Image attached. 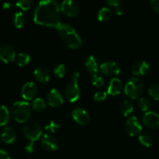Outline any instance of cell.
Listing matches in <instances>:
<instances>
[{"instance_id":"1","label":"cell","mask_w":159,"mask_h":159,"mask_svg":"<svg viewBox=\"0 0 159 159\" xmlns=\"http://www.w3.org/2000/svg\"><path fill=\"white\" fill-rule=\"evenodd\" d=\"M61 6L53 0L41 1L34 13V21L42 26L57 27L61 23Z\"/></svg>"},{"instance_id":"2","label":"cell","mask_w":159,"mask_h":159,"mask_svg":"<svg viewBox=\"0 0 159 159\" xmlns=\"http://www.w3.org/2000/svg\"><path fill=\"white\" fill-rule=\"evenodd\" d=\"M59 36L65 44L72 49H78L82 45V40L75 28L67 23H61L56 27Z\"/></svg>"},{"instance_id":"3","label":"cell","mask_w":159,"mask_h":159,"mask_svg":"<svg viewBox=\"0 0 159 159\" xmlns=\"http://www.w3.org/2000/svg\"><path fill=\"white\" fill-rule=\"evenodd\" d=\"M11 115L18 123H25L31 116V108L26 101H17L11 107Z\"/></svg>"},{"instance_id":"4","label":"cell","mask_w":159,"mask_h":159,"mask_svg":"<svg viewBox=\"0 0 159 159\" xmlns=\"http://www.w3.org/2000/svg\"><path fill=\"white\" fill-rule=\"evenodd\" d=\"M124 92L130 99H138L141 97L144 92V84L141 79L136 77H132L128 79L126 83L124 86Z\"/></svg>"},{"instance_id":"5","label":"cell","mask_w":159,"mask_h":159,"mask_svg":"<svg viewBox=\"0 0 159 159\" xmlns=\"http://www.w3.org/2000/svg\"><path fill=\"white\" fill-rule=\"evenodd\" d=\"M23 133L26 139L34 142L41 137L43 130L40 124L35 121H30L23 126Z\"/></svg>"},{"instance_id":"6","label":"cell","mask_w":159,"mask_h":159,"mask_svg":"<svg viewBox=\"0 0 159 159\" xmlns=\"http://www.w3.org/2000/svg\"><path fill=\"white\" fill-rule=\"evenodd\" d=\"M61 9L65 15L69 17H75L80 13V5L74 0H65L61 2Z\"/></svg>"},{"instance_id":"7","label":"cell","mask_w":159,"mask_h":159,"mask_svg":"<svg viewBox=\"0 0 159 159\" xmlns=\"http://www.w3.org/2000/svg\"><path fill=\"white\" fill-rule=\"evenodd\" d=\"M16 56L15 48L9 43H0V60L9 64L15 60Z\"/></svg>"},{"instance_id":"8","label":"cell","mask_w":159,"mask_h":159,"mask_svg":"<svg viewBox=\"0 0 159 159\" xmlns=\"http://www.w3.org/2000/svg\"><path fill=\"white\" fill-rule=\"evenodd\" d=\"M81 95V90L79 88L78 82L71 81L65 89V98L69 102H74L79 99Z\"/></svg>"},{"instance_id":"9","label":"cell","mask_w":159,"mask_h":159,"mask_svg":"<svg viewBox=\"0 0 159 159\" xmlns=\"http://www.w3.org/2000/svg\"><path fill=\"white\" fill-rule=\"evenodd\" d=\"M143 127L136 116H130L125 123V130L130 136H135L141 132Z\"/></svg>"},{"instance_id":"10","label":"cell","mask_w":159,"mask_h":159,"mask_svg":"<svg viewBox=\"0 0 159 159\" xmlns=\"http://www.w3.org/2000/svg\"><path fill=\"white\" fill-rule=\"evenodd\" d=\"M71 116L77 124L82 126L87 125L90 122V116L83 108L76 107L71 112Z\"/></svg>"},{"instance_id":"11","label":"cell","mask_w":159,"mask_h":159,"mask_svg":"<svg viewBox=\"0 0 159 159\" xmlns=\"http://www.w3.org/2000/svg\"><path fill=\"white\" fill-rule=\"evenodd\" d=\"M99 71L107 76H116L120 72V68L116 62L106 61L99 66Z\"/></svg>"},{"instance_id":"12","label":"cell","mask_w":159,"mask_h":159,"mask_svg":"<svg viewBox=\"0 0 159 159\" xmlns=\"http://www.w3.org/2000/svg\"><path fill=\"white\" fill-rule=\"evenodd\" d=\"M143 124L147 127L156 129L159 127V114L153 111H148L143 115Z\"/></svg>"},{"instance_id":"13","label":"cell","mask_w":159,"mask_h":159,"mask_svg":"<svg viewBox=\"0 0 159 159\" xmlns=\"http://www.w3.org/2000/svg\"><path fill=\"white\" fill-rule=\"evenodd\" d=\"M48 102L51 107H58L64 102L63 96L61 93L57 89H52L47 95Z\"/></svg>"},{"instance_id":"14","label":"cell","mask_w":159,"mask_h":159,"mask_svg":"<svg viewBox=\"0 0 159 159\" xmlns=\"http://www.w3.org/2000/svg\"><path fill=\"white\" fill-rule=\"evenodd\" d=\"M37 93V86L33 82H28L23 85L21 89L22 97L26 100H31L35 98Z\"/></svg>"},{"instance_id":"15","label":"cell","mask_w":159,"mask_h":159,"mask_svg":"<svg viewBox=\"0 0 159 159\" xmlns=\"http://www.w3.org/2000/svg\"><path fill=\"white\" fill-rule=\"evenodd\" d=\"M41 144L44 149L50 152H54L58 149L59 143L57 138L53 135L47 134L41 138Z\"/></svg>"},{"instance_id":"16","label":"cell","mask_w":159,"mask_h":159,"mask_svg":"<svg viewBox=\"0 0 159 159\" xmlns=\"http://www.w3.org/2000/svg\"><path fill=\"white\" fill-rule=\"evenodd\" d=\"M123 89V83L120 79L117 78H113L109 82L107 85V93L112 96L120 94Z\"/></svg>"},{"instance_id":"17","label":"cell","mask_w":159,"mask_h":159,"mask_svg":"<svg viewBox=\"0 0 159 159\" xmlns=\"http://www.w3.org/2000/svg\"><path fill=\"white\" fill-rule=\"evenodd\" d=\"M149 70H150V65L144 61L135 62L131 68L132 73L135 75H144L148 73Z\"/></svg>"},{"instance_id":"18","label":"cell","mask_w":159,"mask_h":159,"mask_svg":"<svg viewBox=\"0 0 159 159\" xmlns=\"http://www.w3.org/2000/svg\"><path fill=\"white\" fill-rule=\"evenodd\" d=\"M16 132L11 127H6L1 133V139L5 144H12L16 141Z\"/></svg>"},{"instance_id":"19","label":"cell","mask_w":159,"mask_h":159,"mask_svg":"<svg viewBox=\"0 0 159 159\" xmlns=\"http://www.w3.org/2000/svg\"><path fill=\"white\" fill-rule=\"evenodd\" d=\"M34 78L41 83H47L50 79L49 73L48 70L43 67H37L34 71Z\"/></svg>"},{"instance_id":"20","label":"cell","mask_w":159,"mask_h":159,"mask_svg":"<svg viewBox=\"0 0 159 159\" xmlns=\"http://www.w3.org/2000/svg\"><path fill=\"white\" fill-rule=\"evenodd\" d=\"M85 68L86 70L92 75L97 74L99 70V65H98V61L96 57L93 55H89L85 60Z\"/></svg>"},{"instance_id":"21","label":"cell","mask_w":159,"mask_h":159,"mask_svg":"<svg viewBox=\"0 0 159 159\" xmlns=\"http://www.w3.org/2000/svg\"><path fill=\"white\" fill-rule=\"evenodd\" d=\"M31 58H30V54H26V53H19L18 54H16L15 57V63L18 66L20 67H23L25 66V65H28L29 62L30 61Z\"/></svg>"},{"instance_id":"22","label":"cell","mask_w":159,"mask_h":159,"mask_svg":"<svg viewBox=\"0 0 159 159\" xmlns=\"http://www.w3.org/2000/svg\"><path fill=\"white\" fill-rule=\"evenodd\" d=\"M10 113L7 107L4 105L0 106V127L6 125L9 120Z\"/></svg>"},{"instance_id":"23","label":"cell","mask_w":159,"mask_h":159,"mask_svg":"<svg viewBox=\"0 0 159 159\" xmlns=\"http://www.w3.org/2000/svg\"><path fill=\"white\" fill-rule=\"evenodd\" d=\"M12 23L16 28H21L24 26L26 18L22 12H16L12 15Z\"/></svg>"},{"instance_id":"24","label":"cell","mask_w":159,"mask_h":159,"mask_svg":"<svg viewBox=\"0 0 159 159\" xmlns=\"http://www.w3.org/2000/svg\"><path fill=\"white\" fill-rule=\"evenodd\" d=\"M112 10L109 7H102L99 10L97 14V18L99 21L105 22L110 20L112 17Z\"/></svg>"},{"instance_id":"25","label":"cell","mask_w":159,"mask_h":159,"mask_svg":"<svg viewBox=\"0 0 159 159\" xmlns=\"http://www.w3.org/2000/svg\"><path fill=\"white\" fill-rule=\"evenodd\" d=\"M134 107L132 102L130 100H125L121 103L120 107V111L121 114L124 116H127L133 112Z\"/></svg>"},{"instance_id":"26","label":"cell","mask_w":159,"mask_h":159,"mask_svg":"<svg viewBox=\"0 0 159 159\" xmlns=\"http://www.w3.org/2000/svg\"><path fill=\"white\" fill-rule=\"evenodd\" d=\"M31 107H32L33 110L35 111L43 112L46 109L47 104L42 98H36L33 100Z\"/></svg>"},{"instance_id":"27","label":"cell","mask_w":159,"mask_h":159,"mask_svg":"<svg viewBox=\"0 0 159 159\" xmlns=\"http://www.w3.org/2000/svg\"><path fill=\"white\" fill-rule=\"evenodd\" d=\"M60 128V124L58 122L55 120H51L46 124L44 127V130L48 133H55L58 129Z\"/></svg>"},{"instance_id":"28","label":"cell","mask_w":159,"mask_h":159,"mask_svg":"<svg viewBox=\"0 0 159 159\" xmlns=\"http://www.w3.org/2000/svg\"><path fill=\"white\" fill-rule=\"evenodd\" d=\"M138 106L142 111L146 112L149 111V109L151 107V102L147 98H140L138 99Z\"/></svg>"},{"instance_id":"29","label":"cell","mask_w":159,"mask_h":159,"mask_svg":"<svg viewBox=\"0 0 159 159\" xmlns=\"http://www.w3.org/2000/svg\"><path fill=\"white\" fill-rule=\"evenodd\" d=\"M138 140H139L140 143H141L142 145H144V147H150L152 144V137L150 136L148 134H140L139 138H138Z\"/></svg>"},{"instance_id":"30","label":"cell","mask_w":159,"mask_h":159,"mask_svg":"<svg viewBox=\"0 0 159 159\" xmlns=\"http://www.w3.org/2000/svg\"><path fill=\"white\" fill-rule=\"evenodd\" d=\"M66 72V68L63 64H59L54 68V75L57 79H61L65 76Z\"/></svg>"},{"instance_id":"31","label":"cell","mask_w":159,"mask_h":159,"mask_svg":"<svg viewBox=\"0 0 159 159\" xmlns=\"http://www.w3.org/2000/svg\"><path fill=\"white\" fill-rule=\"evenodd\" d=\"M34 3V2L33 0H22V1H19L16 2V6H18L19 8H20L23 10L26 11L32 7Z\"/></svg>"},{"instance_id":"32","label":"cell","mask_w":159,"mask_h":159,"mask_svg":"<svg viewBox=\"0 0 159 159\" xmlns=\"http://www.w3.org/2000/svg\"><path fill=\"white\" fill-rule=\"evenodd\" d=\"M148 93L155 100H159V85H152L149 88Z\"/></svg>"},{"instance_id":"33","label":"cell","mask_w":159,"mask_h":159,"mask_svg":"<svg viewBox=\"0 0 159 159\" xmlns=\"http://www.w3.org/2000/svg\"><path fill=\"white\" fill-rule=\"evenodd\" d=\"M92 82H93V85L96 87H102V85H104L103 78L98 74L93 75V77H92Z\"/></svg>"},{"instance_id":"34","label":"cell","mask_w":159,"mask_h":159,"mask_svg":"<svg viewBox=\"0 0 159 159\" xmlns=\"http://www.w3.org/2000/svg\"><path fill=\"white\" fill-rule=\"evenodd\" d=\"M107 97V93L104 91H99L96 92L94 95V99L98 102H101V101H104Z\"/></svg>"},{"instance_id":"35","label":"cell","mask_w":159,"mask_h":159,"mask_svg":"<svg viewBox=\"0 0 159 159\" xmlns=\"http://www.w3.org/2000/svg\"><path fill=\"white\" fill-rule=\"evenodd\" d=\"M151 6L155 12L159 13V0H152L151 1Z\"/></svg>"},{"instance_id":"36","label":"cell","mask_w":159,"mask_h":159,"mask_svg":"<svg viewBox=\"0 0 159 159\" xmlns=\"http://www.w3.org/2000/svg\"><path fill=\"white\" fill-rule=\"evenodd\" d=\"M25 150H26L28 153H32L34 150V143L33 142V141H29V142L25 145Z\"/></svg>"},{"instance_id":"37","label":"cell","mask_w":159,"mask_h":159,"mask_svg":"<svg viewBox=\"0 0 159 159\" xmlns=\"http://www.w3.org/2000/svg\"><path fill=\"white\" fill-rule=\"evenodd\" d=\"M0 159H11V158L7 152L0 148Z\"/></svg>"},{"instance_id":"38","label":"cell","mask_w":159,"mask_h":159,"mask_svg":"<svg viewBox=\"0 0 159 159\" xmlns=\"http://www.w3.org/2000/svg\"><path fill=\"white\" fill-rule=\"evenodd\" d=\"M106 2H107L109 6H113V7L116 8L120 6V1H119V0H107V1H106Z\"/></svg>"},{"instance_id":"39","label":"cell","mask_w":159,"mask_h":159,"mask_svg":"<svg viewBox=\"0 0 159 159\" xmlns=\"http://www.w3.org/2000/svg\"><path fill=\"white\" fill-rule=\"evenodd\" d=\"M79 77H80V75H79V73L78 71H73L71 74V81L78 82Z\"/></svg>"},{"instance_id":"40","label":"cell","mask_w":159,"mask_h":159,"mask_svg":"<svg viewBox=\"0 0 159 159\" xmlns=\"http://www.w3.org/2000/svg\"><path fill=\"white\" fill-rule=\"evenodd\" d=\"M115 11H116V13L117 14V15L119 16H121L123 13H124V8L122 7L121 6H117V7L115 8Z\"/></svg>"},{"instance_id":"41","label":"cell","mask_w":159,"mask_h":159,"mask_svg":"<svg viewBox=\"0 0 159 159\" xmlns=\"http://www.w3.org/2000/svg\"><path fill=\"white\" fill-rule=\"evenodd\" d=\"M2 7L5 9H12V4L10 2H5Z\"/></svg>"}]
</instances>
